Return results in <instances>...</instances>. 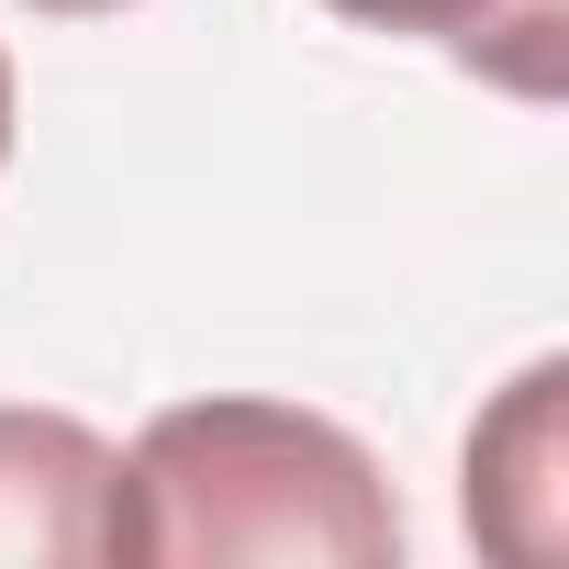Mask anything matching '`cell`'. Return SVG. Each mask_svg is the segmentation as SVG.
Here are the masks:
<instances>
[{
	"mask_svg": "<svg viewBox=\"0 0 569 569\" xmlns=\"http://www.w3.org/2000/svg\"><path fill=\"white\" fill-rule=\"evenodd\" d=\"M325 12H347L369 34H436L458 57H480L491 34H525L547 57V34H558V0H325Z\"/></svg>",
	"mask_w": 569,
	"mask_h": 569,
	"instance_id": "4",
	"label": "cell"
},
{
	"mask_svg": "<svg viewBox=\"0 0 569 569\" xmlns=\"http://www.w3.org/2000/svg\"><path fill=\"white\" fill-rule=\"evenodd\" d=\"M34 12H123V0H34Z\"/></svg>",
	"mask_w": 569,
	"mask_h": 569,
	"instance_id": "6",
	"label": "cell"
},
{
	"mask_svg": "<svg viewBox=\"0 0 569 569\" xmlns=\"http://www.w3.org/2000/svg\"><path fill=\"white\" fill-rule=\"evenodd\" d=\"M0 168H12V57H0Z\"/></svg>",
	"mask_w": 569,
	"mask_h": 569,
	"instance_id": "5",
	"label": "cell"
},
{
	"mask_svg": "<svg viewBox=\"0 0 569 569\" xmlns=\"http://www.w3.org/2000/svg\"><path fill=\"white\" fill-rule=\"evenodd\" d=\"M57 558V569H112L123 547V458L79 413L0 402V569Z\"/></svg>",
	"mask_w": 569,
	"mask_h": 569,
	"instance_id": "2",
	"label": "cell"
},
{
	"mask_svg": "<svg viewBox=\"0 0 569 569\" xmlns=\"http://www.w3.org/2000/svg\"><path fill=\"white\" fill-rule=\"evenodd\" d=\"M558 391H569V369L536 358L502 391V413L469 436V536H491L502 558L558 547Z\"/></svg>",
	"mask_w": 569,
	"mask_h": 569,
	"instance_id": "3",
	"label": "cell"
},
{
	"mask_svg": "<svg viewBox=\"0 0 569 569\" xmlns=\"http://www.w3.org/2000/svg\"><path fill=\"white\" fill-rule=\"evenodd\" d=\"M123 547L157 569L302 558V569H391L402 502L380 458L302 402H168L123 458Z\"/></svg>",
	"mask_w": 569,
	"mask_h": 569,
	"instance_id": "1",
	"label": "cell"
}]
</instances>
